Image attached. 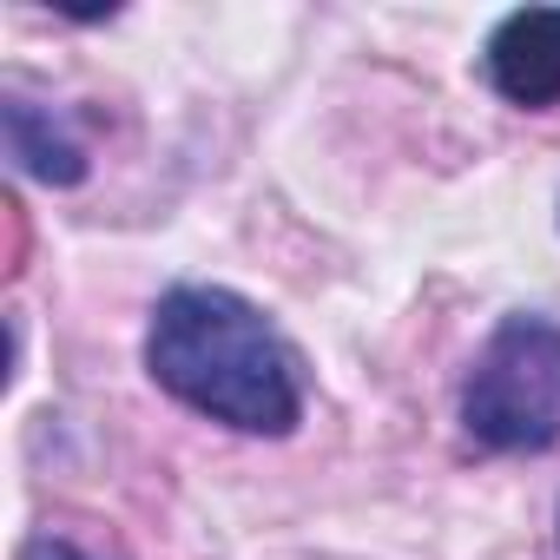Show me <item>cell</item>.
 <instances>
[{
    "instance_id": "1",
    "label": "cell",
    "mask_w": 560,
    "mask_h": 560,
    "mask_svg": "<svg viewBox=\"0 0 560 560\" xmlns=\"http://www.w3.org/2000/svg\"><path fill=\"white\" fill-rule=\"evenodd\" d=\"M145 370L172 402L237 435H291L304 422L298 350L250 298L224 284H172L152 304Z\"/></svg>"
},
{
    "instance_id": "2",
    "label": "cell",
    "mask_w": 560,
    "mask_h": 560,
    "mask_svg": "<svg viewBox=\"0 0 560 560\" xmlns=\"http://www.w3.org/2000/svg\"><path fill=\"white\" fill-rule=\"evenodd\" d=\"M462 435L494 455H540L560 442V324L514 311L481 343L462 383Z\"/></svg>"
},
{
    "instance_id": "3",
    "label": "cell",
    "mask_w": 560,
    "mask_h": 560,
    "mask_svg": "<svg viewBox=\"0 0 560 560\" xmlns=\"http://www.w3.org/2000/svg\"><path fill=\"white\" fill-rule=\"evenodd\" d=\"M481 73L521 113L560 106V8H521V14H508L488 34V47H481Z\"/></svg>"
},
{
    "instance_id": "4",
    "label": "cell",
    "mask_w": 560,
    "mask_h": 560,
    "mask_svg": "<svg viewBox=\"0 0 560 560\" xmlns=\"http://www.w3.org/2000/svg\"><path fill=\"white\" fill-rule=\"evenodd\" d=\"M0 132H8V159L40 178V185H80L86 178V145L73 139V126L60 113H47L40 100L27 93H8L0 100Z\"/></svg>"
},
{
    "instance_id": "5",
    "label": "cell",
    "mask_w": 560,
    "mask_h": 560,
    "mask_svg": "<svg viewBox=\"0 0 560 560\" xmlns=\"http://www.w3.org/2000/svg\"><path fill=\"white\" fill-rule=\"evenodd\" d=\"M21 560H100V553H86V547H73V540H60V534H40V540H27Z\"/></svg>"
},
{
    "instance_id": "6",
    "label": "cell",
    "mask_w": 560,
    "mask_h": 560,
    "mask_svg": "<svg viewBox=\"0 0 560 560\" xmlns=\"http://www.w3.org/2000/svg\"><path fill=\"white\" fill-rule=\"evenodd\" d=\"M553 534H560V527H553Z\"/></svg>"
}]
</instances>
